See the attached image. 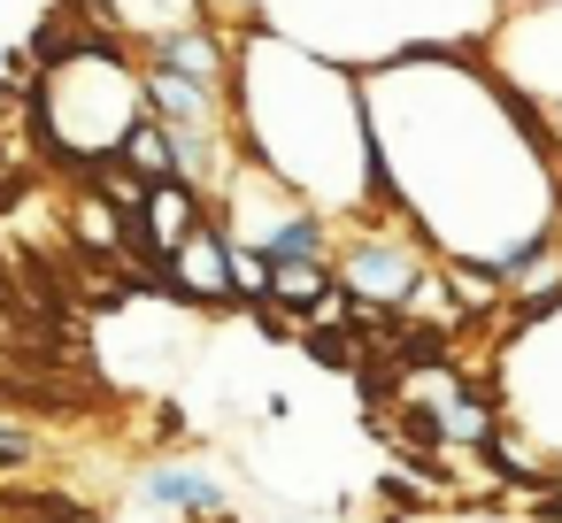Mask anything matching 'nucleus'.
<instances>
[{
	"label": "nucleus",
	"mask_w": 562,
	"mask_h": 523,
	"mask_svg": "<svg viewBox=\"0 0 562 523\" xmlns=\"http://www.w3.org/2000/svg\"><path fill=\"white\" fill-rule=\"evenodd\" d=\"M362 116L385 216L439 262H493V277L562 239V147L477 47H408L362 70Z\"/></svg>",
	"instance_id": "1"
},
{
	"label": "nucleus",
	"mask_w": 562,
	"mask_h": 523,
	"mask_svg": "<svg viewBox=\"0 0 562 523\" xmlns=\"http://www.w3.org/2000/svg\"><path fill=\"white\" fill-rule=\"evenodd\" d=\"M232 139L255 170L293 185L331 224L385 216L370 116H362V70H347L270 24H247L232 39Z\"/></svg>",
	"instance_id": "2"
},
{
	"label": "nucleus",
	"mask_w": 562,
	"mask_h": 523,
	"mask_svg": "<svg viewBox=\"0 0 562 523\" xmlns=\"http://www.w3.org/2000/svg\"><path fill=\"white\" fill-rule=\"evenodd\" d=\"M147 124V93H139V55L109 32H93L78 55H63L40 86H32V139L47 147L55 170L93 178L101 162L124 155V139Z\"/></svg>",
	"instance_id": "3"
},
{
	"label": "nucleus",
	"mask_w": 562,
	"mask_h": 523,
	"mask_svg": "<svg viewBox=\"0 0 562 523\" xmlns=\"http://www.w3.org/2000/svg\"><path fill=\"white\" fill-rule=\"evenodd\" d=\"M493 393H501V416L562 469V300L531 316H501Z\"/></svg>",
	"instance_id": "4"
},
{
	"label": "nucleus",
	"mask_w": 562,
	"mask_h": 523,
	"mask_svg": "<svg viewBox=\"0 0 562 523\" xmlns=\"http://www.w3.org/2000/svg\"><path fill=\"white\" fill-rule=\"evenodd\" d=\"M477 62L508 86L562 147V0H508L493 32H477Z\"/></svg>",
	"instance_id": "5"
},
{
	"label": "nucleus",
	"mask_w": 562,
	"mask_h": 523,
	"mask_svg": "<svg viewBox=\"0 0 562 523\" xmlns=\"http://www.w3.org/2000/svg\"><path fill=\"white\" fill-rule=\"evenodd\" d=\"M331 277L347 285L355 308H378V316H408L416 293L439 277V254L401 224V216H370V224H339V254H331Z\"/></svg>",
	"instance_id": "6"
},
{
	"label": "nucleus",
	"mask_w": 562,
	"mask_h": 523,
	"mask_svg": "<svg viewBox=\"0 0 562 523\" xmlns=\"http://www.w3.org/2000/svg\"><path fill=\"white\" fill-rule=\"evenodd\" d=\"M170 300H186V308H247L239 300V247H232V231L209 216L178 254H170Z\"/></svg>",
	"instance_id": "7"
},
{
	"label": "nucleus",
	"mask_w": 562,
	"mask_h": 523,
	"mask_svg": "<svg viewBox=\"0 0 562 523\" xmlns=\"http://www.w3.org/2000/svg\"><path fill=\"white\" fill-rule=\"evenodd\" d=\"M216 216V201L209 193H193L186 178H170V185H147V201H139V216H132V239H139V262L147 270H170V254L201 231ZM132 262V270H139Z\"/></svg>",
	"instance_id": "8"
},
{
	"label": "nucleus",
	"mask_w": 562,
	"mask_h": 523,
	"mask_svg": "<svg viewBox=\"0 0 562 523\" xmlns=\"http://www.w3.org/2000/svg\"><path fill=\"white\" fill-rule=\"evenodd\" d=\"M139 500L162 508V515H186V523H224V515H232V485L209 477V469L186 462V454H155V462L139 469Z\"/></svg>",
	"instance_id": "9"
},
{
	"label": "nucleus",
	"mask_w": 562,
	"mask_h": 523,
	"mask_svg": "<svg viewBox=\"0 0 562 523\" xmlns=\"http://www.w3.org/2000/svg\"><path fill=\"white\" fill-rule=\"evenodd\" d=\"M63 216H70V247H78L86 262H124V270L139 262V239H132V216H124V208H116L109 193H93V185H78Z\"/></svg>",
	"instance_id": "10"
},
{
	"label": "nucleus",
	"mask_w": 562,
	"mask_h": 523,
	"mask_svg": "<svg viewBox=\"0 0 562 523\" xmlns=\"http://www.w3.org/2000/svg\"><path fill=\"white\" fill-rule=\"evenodd\" d=\"M78 9H86V32H109L124 47L178 32V24H201V0H78Z\"/></svg>",
	"instance_id": "11"
},
{
	"label": "nucleus",
	"mask_w": 562,
	"mask_h": 523,
	"mask_svg": "<svg viewBox=\"0 0 562 523\" xmlns=\"http://www.w3.org/2000/svg\"><path fill=\"white\" fill-rule=\"evenodd\" d=\"M531 515H539V523H562V485H554L547 500H531Z\"/></svg>",
	"instance_id": "12"
},
{
	"label": "nucleus",
	"mask_w": 562,
	"mask_h": 523,
	"mask_svg": "<svg viewBox=\"0 0 562 523\" xmlns=\"http://www.w3.org/2000/svg\"><path fill=\"white\" fill-rule=\"evenodd\" d=\"M454 523H516V515H501V508H462Z\"/></svg>",
	"instance_id": "13"
},
{
	"label": "nucleus",
	"mask_w": 562,
	"mask_h": 523,
	"mask_svg": "<svg viewBox=\"0 0 562 523\" xmlns=\"http://www.w3.org/2000/svg\"><path fill=\"white\" fill-rule=\"evenodd\" d=\"M0 339H24V316H16L9 300H0Z\"/></svg>",
	"instance_id": "14"
}]
</instances>
